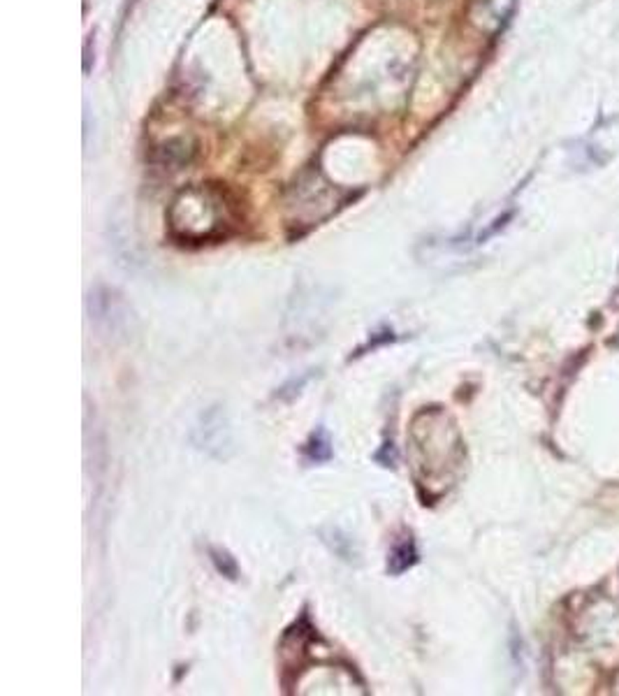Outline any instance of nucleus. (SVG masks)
Returning a JSON list of instances; mask_svg holds the SVG:
<instances>
[{"mask_svg":"<svg viewBox=\"0 0 619 696\" xmlns=\"http://www.w3.org/2000/svg\"><path fill=\"white\" fill-rule=\"evenodd\" d=\"M230 225V205L219 188H183L170 207V230L181 241H209L223 237Z\"/></svg>","mask_w":619,"mask_h":696,"instance_id":"nucleus-1","label":"nucleus"},{"mask_svg":"<svg viewBox=\"0 0 619 696\" xmlns=\"http://www.w3.org/2000/svg\"><path fill=\"white\" fill-rule=\"evenodd\" d=\"M195 443L212 455L223 457V448L230 446V432L219 409L207 411L202 416V423L195 427Z\"/></svg>","mask_w":619,"mask_h":696,"instance_id":"nucleus-2","label":"nucleus"},{"mask_svg":"<svg viewBox=\"0 0 619 696\" xmlns=\"http://www.w3.org/2000/svg\"><path fill=\"white\" fill-rule=\"evenodd\" d=\"M415 559H417V552H415L413 541H411V539L399 541L397 546L392 548V552H390L388 571H390L392 576L404 574V571H408V569H411V566L415 564Z\"/></svg>","mask_w":619,"mask_h":696,"instance_id":"nucleus-3","label":"nucleus"},{"mask_svg":"<svg viewBox=\"0 0 619 696\" xmlns=\"http://www.w3.org/2000/svg\"><path fill=\"white\" fill-rule=\"evenodd\" d=\"M332 455V448H330V441L325 437V432H318L311 437V441L306 443V460L308 462H325L330 460Z\"/></svg>","mask_w":619,"mask_h":696,"instance_id":"nucleus-4","label":"nucleus"},{"mask_svg":"<svg viewBox=\"0 0 619 696\" xmlns=\"http://www.w3.org/2000/svg\"><path fill=\"white\" fill-rule=\"evenodd\" d=\"M212 559H214V564L216 569L223 574V576H228V578H237V564H234V559L228 555V552H223L219 548H212Z\"/></svg>","mask_w":619,"mask_h":696,"instance_id":"nucleus-5","label":"nucleus"}]
</instances>
